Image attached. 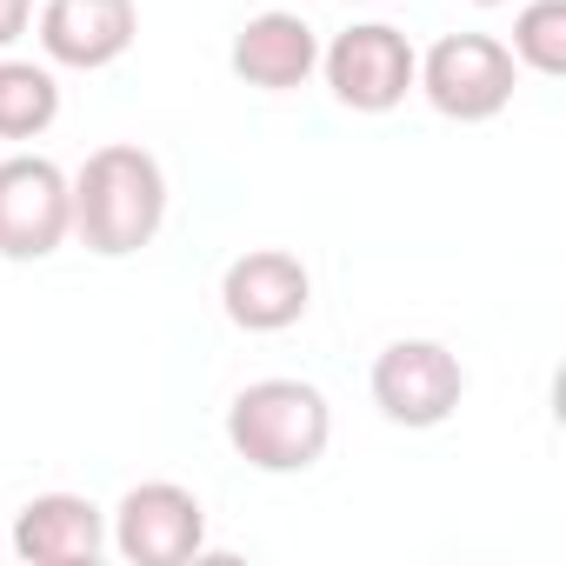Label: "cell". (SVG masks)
<instances>
[{"mask_svg": "<svg viewBox=\"0 0 566 566\" xmlns=\"http://www.w3.org/2000/svg\"><path fill=\"white\" fill-rule=\"evenodd\" d=\"M167 220V174L147 147L134 140H107L87 154L81 180H74V227L94 253L120 260L140 253Z\"/></svg>", "mask_w": 566, "mask_h": 566, "instance_id": "obj_1", "label": "cell"}, {"mask_svg": "<svg viewBox=\"0 0 566 566\" xmlns=\"http://www.w3.org/2000/svg\"><path fill=\"white\" fill-rule=\"evenodd\" d=\"M327 433H334L327 394L307 387V380H253L227 407V440L260 473H301V467H314L327 453Z\"/></svg>", "mask_w": 566, "mask_h": 566, "instance_id": "obj_2", "label": "cell"}, {"mask_svg": "<svg viewBox=\"0 0 566 566\" xmlns=\"http://www.w3.org/2000/svg\"><path fill=\"white\" fill-rule=\"evenodd\" d=\"M74 227V187L54 160L14 154L0 160V253L8 260H48Z\"/></svg>", "mask_w": 566, "mask_h": 566, "instance_id": "obj_3", "label": "cell"}, {"mask_svg": "<svg viewBox=\"0 0 566 566\" xmlns=\"http://www.w3.org/2000/svg\"><path fill=\"white\" fill-rule=\"evenodd\" d=\"M413 74L447 120H493L513 101V54L493 34H447Z\"/></svg>", "mask_w": 566, "mask_h": 566, "instance_id": "obj_4", "label": "cell"}, {"mask_svg": "<svg viewBox=\"0 0 566 566\" xmlns=\"http://www.w3.org/2000/svg\"><path fill=\"white\" fill-rule=\"evenodd\" d=\"M467 394L460 360L440 340H394L374 360V407L394 427H440Z\"/></svg>", "mask_w": 566, "mask_h": 566, "instance_id": "obj_5", "label": "cell"}, {"mask_svg": "<svg viewBox=\"0 0 566 566\" xmlns=\"http://www.w3.org/2000/svg\"><path fill=\"white\" fill-rule=\"evenodd\" d=\"M413 48H407V34L400 28H380V21H367V28H347L334 48H327V87L340 94V107H354V114H387V107H400L407 101V87H413Z\"/></svg>", "mask_w": 566, "mask_h": 566, "instance_id": "obj_6", "label": "cell"}, {"mask_svg": "<svg viewBox=\"0 0 566 566\" xmlns=\"http://www.w3.org/2000/svg\"><path fill=\"white\" fill-rule=\"evenodd\" d=\"M307 294H314V280L307 266L287 253V247H253L240 253L227 273H220V307L233 327L247 334H280V327H294L307 314Z\"/></svg>", "mask_w": 566, "mask_h": 566, "instance_id": "obj_7", "label": "cell"}, {"mask_svg": "<svg viewBox=\"0 0 566 566\" xmlns=\"http://www.w3.org/2000/svg\"><path fill=\"white\" fill-rule=\"evenodd\" d=\"M114 520H120V553H127L134 566H180V559H193L200 539H207L200 500H193L187 486H174V480L134 486Z\"/></svg>", "mask_w": 566, "mask_h": 566, "instance_id": "obj_8", "label": "cell"}, {"mask_svg": "<svg viewBox=\"0 0 566 566\" xmlns=\"http://www.w3.org/2000/svg\"><path fill=\"white\" fill-rule=\"evenodd\" d=\"M134 0H48L41 8V48L61 67H107L134 48Z\"/></svg>", "mask_w": 566, "mask_h": 566, "instance_id": "obj_9", "label": "cell"}, {"mask_svg": "<svg viewBox=\"0 0 566 566\" xmlns=\"http://www.w3.org/2000/svg\"><path fill=\"white\" fill-rule=\"evenodd\" d=\"M107 546V526H101V506L81 500V493H41L21 506L14 520V553L28 566H81Z\"/></svg>", "mask_w": 566, "mask_h": 566, "instance_id": "obj_10", "label": "cell"}, {"mask_svg": "<svg viewBox=\"0 0 566 566\" xmlns=\"http://www.w3.org/2000/svg\"><path fill=\"white\" fill-rule=\"evenodd\" d=\"M314 61H321V41H314V28L301 14H280L273 8V14H253L233 34V74L247 87H266V94L301 87L314 74Z\"/></svg>", "mask_w": 566, "mask_h": 566, "instance_id": "obj_11", "label": "cell"}, {"mask_svg": "<svg viewBox=\"0 0 566 566\" xmlns=\"http://www.w3.org/2000/svg\"><path fill=\"white\" fill-rule=\"evenodd\" d=\"M61 114V87L34 61H0V140H34Z\"/></svg>", "mask_w": 566, "mask_h": 566, "instance_id": "obj_12", "label": "cell"}, {"mask_svg": "<svg viewBox=\"0 0 566 566\" xmlns=\"http://www.w3.org/2000/svg\"><path fill=\"white\" fill-rule=\"evenodd\" d=\"M506 54L533 74H566V0H526Z\"/></svg>", "mask_w": 566, "mask_h": 566, "instance_id": "obj_13", "label": "cell"}, {"mask_svg": "<svg viewBox=\"0 0 566 566\" xmlns=\"http://www.w3.org/2000/svg\"><path fill=\"white\" fill-rule=\"evenodd\" d=\"M28 21H34V0H0V48L21 41V34H28Z\"/></svg>", "mask_w": 566, "mask_h": 566, "instance_id": "obj_14", "label": "cell"}, {"mask_svg": "<svg viewBox=\"0 0 566 566\" xmlns=\"http://www.w3.org/2000/svg\"><path fill=\"white\" fill-rule=\"evenodd\" d=\"M480 8H500V0H480Z\"/></svg>", "mask_w": 566, "mask_h": 566, "instance_id": "obj_15", "label": "cell"}]
</instances>
